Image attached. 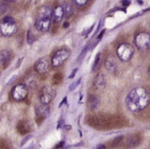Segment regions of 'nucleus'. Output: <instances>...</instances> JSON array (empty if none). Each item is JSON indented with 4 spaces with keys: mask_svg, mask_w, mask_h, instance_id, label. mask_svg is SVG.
<instances>
[{
    "mask_svg": "<svg viewBox=\"0 0 150 149\" xmlns=\"http://www.w3.org/2000/svg\"><path fill=\"white\" fill-rule=\"evenodd\" d=\"M150 94L144 87H136L130 91L126 97V105L132 112H140L149 105Z\"/></svg>",
    "mask_w": 150,
    "mask_h": 149,
    "instance_id": "f257e3e1",
    "label": "nucleus"
},
{
    "mask_svg": "<svg viewBox=\"0 0 150 149\" xmlns=\"http://www.w3.org/2000/svg\"><path fill=\"white\" fill-rule=\"evenodd\" d=\"M17 25L11 16H5L0 20V33L4 37H11L16 32Z\"/></svg>",
    "mask_w": 150,
    "mask_h": 149,
    "instance_id": "f03ea898",
    "label": "nucleus"
},
{
    "mask_svg": "<svg viewBox=\"0 0 150 149\" xmlns=\"http://www.w3.org/2000/svg\"><path fill=\"white\" fill-rule=\"evenodd\" d=\"M134 54V48L127 43H122L117 48V55L121 61L127 62L132 58Z\"/></svg>",
    "mask_w": 150,
    "mask_h": 149,
    "instance_id": "7ed1b4c3",
    "label": "nucleus"
},
{
    "mask_svg": "<svg viewBox=\"0 0 150 149\" xmlns=\"http://www.w3.org/2000/svg\"><path fill=\"white\" fill-rule=\"evenodd\" d=\"M71 54V52L69 49H60L57 52L54 54L51 60V63H52L53 66L54 67H58L60 66L63 64L67 59L69 58Z\"/></svg>",
    "mask_w": 150,
    "mask_h": 149,
    "instance_id": "20e7f679",
    "label": "nucleus"
},
{
    "mask_svg": "<svg viewBox=\"0 0 150 149\" xmlns=\"http://www.w3.org/2000/svg\"><path fill=\"white\" fill-rule=\"evenodd\" d=\"M28 93V87L25 84L21 83L15 86L11 90V97L16 101H21L25 100Z\"/></svg>",
    "mask_w": 150,
    "mask_h": 149,
    "instance_id": "39448f33",
    "label": "nucleus"
},
{
    "mask_svg": "<svg viewBox=\"0 0 150 149\" xmlns=\"http://www.w3.org/2000/svg\"><path fill=\"white\" fill-rule=\"evenodd\" d=\"M134 42L139 49H149L150 45V34L145 32H140L135 37Z\"/></svg>",
    "mask_w": 150,
    "mask_h": 149,
    "instance_id": "423d86ee",
    "label": "nucleus"
},
{
    "mask_svg": "<svg viewBox=\"0 0 150 149\" xmlns=\"http://www.w3.org/2000/svg\"><path fill=\"white\" fill-rule=\"evenodd\" d=\"M56 91L53 87L47 85L45 86L41 91L40 93V101L42 104L48 105L52 101V99L55 97Z\"/></svg>",
    "mask_w": 150,
    "mask_h": 149,
    "instance_id": "0eeeda50",
    "label": "nucleus"
},
{
    "mask_svg": "<svg viewBox=\"0 0 150 149\" xmlns=\"http://www.w3.org/2000/svg\"><path fill=\"white\" fill-rule=\"evenodd\" d=\"M35 112L36 115H37V117H36V121L38 124H41V122H42V121L45 120V118L49 116L50 109V107L48 105L41 104L36 106Z\"/></svg>",
    "mask_w": 150,
    "mask_h": 149,
    "instance_id": "6e6552de",
    "label": "nucleus"
},
{
    "mask_svg": "<svg viewBox=\"0 0 150 149\" xmlns=\"http://www.w3.org/2000/svg\"><path fill=\"white\" fill-rule=\"evenodd\" d=\"M51 17H37L35 22V28L41 32H46L51 27Z\"/></svg>",
    "mask_w": 150,
    "mask_h": 149,
    "instance_id": "1a4fd4ad",
    "label": "nucleus"
},
{
    "mask_svg": "<svg viewBox=\"0 0 150 149\" xmlns=\"http://www.w3.org/2000/svg\"><path fill=\"white\" fill-rule=\"evenodd\" d=\"M34 69L41 75H44L50 70V61L47 58H42L38 60L34 64Z\"/></svg>",
    "mask_w": 150,
    "mask_h": 149,
    "instance_id": "9d476101",
    "label": "nucleus"
},
{
    "mask_svg": "<svg viewBox=\"0 0 150 149\" xmlns=\"http://www.w3.org/2000/svg\"><path fill=\"white\" fill-rule=\"evenodd\" d=\"M64 17V11H63V6H57L54 7V9L52 10L51 14V20L54 23H58L62 20V19Z\"/></svg>",
    "mask_w": 150,
    "mask_h": 149,
    "instance_id": "9b49d317",
    "label": "nucleus"
},
{
    "mask_svg": "<svg viewBox=\"0 0 150 149\" xmlns=\"http://www.w3.org/2000/svg\"><path fill=\"white\" fill-rule=\"evenodd\" d=\"M10 59L11 55L9 51H7V49H4L0 51V65L3 66L4 69L8 66Z\"/></svg>",
    "mask_w": 150,
    "mask_h": 149,
    "instance_id": "f8f14e48",
    "label": "nucleus"
},
{
    "mask_svg": "<svg viewBox=\"0 0 150 149\" xmlns=\"http://www.w3.org/2000/svg\"><path fill=\"white\" fill-rule=\"evenodd\" d=\"M106 83V80L105 77L104 76V75L102 74H98L97 76L94 78L93 80V85H94L98 89H101L104 88Z\"/></svg>",
    "mask_w": 150,
    "mask_h": 149,
    "instance_id": "ddd939ff",
    "label": "nucleus"
},
{
    "mask_svg": "<svg viewBox=\"0 0 150 149\" xmlns=\"http://www.w3.org/2000/svg\"><path fill=\"white\" fill-rule=\"evenodd\" d=\"M105 68L110 72H115V71L117 70V67H118L116 60L111 56H109L108 58L106 59L105 62Z\"/></svg>",
    "mask_w": 150,
    "mask_h": 149,
    "instance_id": "4468645a",
    "label": "nucleus"
},
{
    "mask_svg": "<svg viewBox=\"0 0 150 149\" xmlns=\"http://www.w3.org/2000/svg\"><path fill=\"white\" fill-rule=\"evenodd\" d=\"M88 104L92 109H97L100 104V100L98 97H96L93 94H90L88 97Z\"/></svg>",
    "mask_w": 150,
    "mask_h": 149,
    "instance_id": "2eb2a0df",
    "label": "nucleus"
},
{
    "mask_svg": "<svg viewBox=\"0 0 150 149\" xmlns=\"http://www.w3.org/2000/svg\"><path fill=\"white\" fill-rule=\"evenodd\" d=\"M140 142V139L137 135H132L130 136L128 139H127V145L128 148H136V146L139 145Z\"/></svg>",
    "mask_w": 150,
    "mask_h": 149,
    "instance_id": "dca6fc26",
    "label": "nucleus"
},
{
    "mask_svg": "<svg viewBox=\"0 0 150 149\" xmlns=\"http://www.w3.org/2000/svg\"><path fill=\"white\" fill-rule=\"evenodd\" d=\"M17 129L19 132L21 133V135H24V134H26L27 132H28V123L25 121H21L17 125Z\"/></svg>",
    "mask_w": 150,
    "mask_h": 149,
    "instance_id": "f3484780",
    "label": "nucleus"
},
{
    "mask_svg": "<svg viewBox=\"0 0 150 149\" xmlns=\"http://www.w3.org/2000/svg\"><path fill=\"white\" fill-rule=\"evenodd\" d=\"M63 11H64V18H68L73 13V8L70 4H64L63 5Z\"/></svg>",
    "mask_w": 150,
    "mask_h": 149,
    "instance_id": "a211bd4d",
    "label": "nucleus"
},
{
    "mask_svg": "<svg viewBox=\"0 0 150 149\" xmlns=\"http://www.w3.org/2000/svg\"><path fill=\"white\" fill-rule=\"evenodd\" d=\"M88 49V45H86V46L82 49V51H81V53L80 54V55H79V57H78V59H77V62H78V63H80V62H81V61L84 59V56L86 55V54H87Z\"/></svg>",
    "mask_w": 150,
    "mask_h": 149,
    "instance_id": "6ab92c4d",
    "label": "nucleus"
},
{
    "mask_svg": "<svg viewBox=\"0 0 150 149\" xmlns=\"http://www.w3.org/2000/svg\"><path fill=\"white\" fill-rule=\"evenodd\" d=\"M63 74L61 73H56L53 76V82L54 83H59L63 80Z\"/></svg>",
    "mask_w": 150,
    "mask_h": 149,
    "instance_id": "aec40b11",
    "label": "nucleus"
},
{
    "mask_svg": "<svg viewBox=\"0 0 150 149\" xmlns=\"http://www.w3.org/2000/svg\"><path fill=\"white\" fill-rule=\"evenodd\" d=\"M35 41V37L33 34L31 30H28V33H27V42H28L29 45H32Z\"/></svg>",
    "mask_w": 150,
    "mask_h": 149,
    "instance_id": "412c9836",
    "label": "nucleus"
},
{
    "mask_svg": "<svg viewBox=\"0 0 150 149\" xmlns=\"http://www.w3.org/2000/svg\"><path fill=\"white\" fill-rule=\"evenodd\" d=\"M100 59H101V53H98L97 55H96V58H95L93 65V71H95L97 69V67H98V65H99V63H100Z\"/></svg>",
    "mask_w": 150,
    "mask_h": 149,
    "instance_id": "4be33fe9",
    "label": "nucleus"
},
{
    "mask_svg": "<svg viewBox=\"0 0 150 149\" xmlns=\"http://www.w3.org/2000/svg\"><path fill=\"white\" fill-rule=\"evenodd\" d=\"M73 3L78 7H84L88 4V0H74Z\"/></svg>",
    "mask_w": 150,
    "mask_h": 149,
    "instance_id": "5701e85b",
    "label": "nucleus"
},
{
    "mask_svg": "<svg viewBox=\"0 0 150 149\" xmlns=\"http://www.w3.org/2000/svg\"><path fill=\"white\" fill-rule=\"evenodd\" d=\"M80 81H81V78H79V80H77V81H76V82H74V83H71V84L70 85V87H69V91L74 90L76 88H77V87L79 86L80 83Z\"/></svg>",
    "mask_w": 150,
    "mask_h": 149,
    "instance_id": "b1692460",
    "label": "nucleus"
},
{
    "mask_svg": "<svg viewBox=\"0 0 150 149\" xmlns=\"http://www.w3.org/2000/svg\"><path fill=\"white\" fill-rule=\"evenodd\" d=\"M122 139V136H119V137L115 138V139H114V141H113V146H114V147H116L117 145H119V143L121 142Z\"/></svg>",
    "mask_w": 150,
    "mask_h": 149,
    "instance_id": "393cba45",
    "label": "nucleus"
},
{
    "mask_svg": "<svg viewBox=\"0 0 150 149\" xmlns=\"http://www.w3.org/2000/svg\"><path fill=\"white\" fill-rule=\"evenodd\" d=\"M32 137H33V135H27V136L25 137V139H23V140H22V142H21V147H22V146L24 145V144H25V143H26V142L28 141V139H31Z\"/></svg>",
    "mask_w": 150,
    "mask_h": 149,
    "instance_id": "a878e982",
    "label": "nucleus"
},
{
    "mask_svg": "<svg viewBox=\"0 0 150 149\" xmlns=\"http://www.w3.org/2000/svg\"><path fill=\"white\" fill-rule=\"evenodd\" d=\"M93 27H94V25H92L90 28H88V29H86L85 31L83 32H82V35H84V36H87V35L88 34V33H89L91 31H92V29L93 28Z\"/></svg>",
    "mask_w": 150,
    "mask_h": 149,
    "instance_id": "bb28decb",
    "label": "nucleus"
},
{
    "mask_svg": "<svg viewBox=\"0 0 150 149\" xmlns=\"http://www.w3.org/2000/svg\"><path fill=\"white\" fill-rule=\"evenodd\" d=\"M7 10V6L5 4H0V13H4Z\"/></svg>",
    "mask_w": 150,
    "mask_h": 149,
    "instance_id": "cd10ccee",
    "label": "nucleus"
},
{
    "mask_svg": "<svg viewBox=\"0 0 150 149\" xmlns=\"http://www.w3.org/2000/svg\"><path fill=\"white\" fill-rule=\"evenodd\" d=\"M77 71H78V68H75V69H73L72 72H71V74L70 75V76H69V79H73L74 77H75V76H76V74Z\"/></svg>",
    "mask_w": 150,
    "mask_h": 149,
    "instance_id": "c85d7f7f",
    "label": "nucleus"
},
{
    "mask_svg": "<svg viewBox=\"0 0 150 149\" xmlns=\"http://www.w3.org/2000/svg\"><path fill=\"white\" fill-rule=\"evenodd\" d=\"M16 78H17V76H16V75H14L11 78L10 80L8 81V83H7V84L9 85V84H11V83H13V81H15V80H16Z\"/></svg>",
    "mask_w": 150,
    "mask_h": 149,
    "instance_id": "c756f323",
    "label": "nucleus"
},
{
    "mask_svg": "<svg viewBox=\"0 0 150 149\" xmlns=\"http://www.w3.org/2000/svg\"><path fill=\"white\" fill-rule=\"evenodd\" d=\"M63 145H64V141H61V142L58 144L57 146H55V149H59V148H63Z\"/></svg>",
    "mask_w": 150,
    "mask_h": 149,
    "instance_id": "7c9ffc66",
    "label": "nucleus"
},
{
    "mask_svg": "<svg viewBox=\"0 0 150 149\" xmlns=\"http://www.w3.org/2000/svg\"><path fill=\"white\" fill-rule=\"evenodd\" d=\"M121 4H122V6L127 7V6H129L130 4H131V1H122Z\"/></svg>",
    "mask_w": 150,
    "mask_h": 149,
    "instance_id": "2f4dec72",
    "label": "nucleus"
},
{
    "mask_svg": "<svg viewBox=\"0 0 150 149\" xmlns=\"http://www.w3.org/2000/svg\"><path fill=\"white\" fill-rule=\"evenodd\" d=\"M67 97H65L64 98H63V100L62 101H61V103L59 104V107H61L62 105H63V104H66L67 103Z\"/></svg>",
    "mask_w": 150,
    "mask_h": 149,
    "instance_id": "473e14b6",
    "label": "nucleus"
},
{
    "mask_svg": "<svg viewBox=\"0 0 150 149\" xmlns=\"http://www.w3.org/2000/svg\"><path fill=\"white\" fill-rule=\"evenodd\" d=\"M104 33H105V29H103V30H102V31H101V32L98 34V39H101V37H102V36H103V34H104Z\"/></svg>",
    "mask_w": 150,
    "mask_h": 149,
    "instance_id": "72a5a7b5",
    "label": "nucleus"
},
{
    "mask_svg": "<svg viewBox=\"0 0 150 149\" xmlns=\"http://www.w3.org/2000/svg\"><path fill=\"white\" fill-rule=\"evenodd\" d=\"M101 22H102V21H101V20H100V22H99V25H98V28H97V31H96V33L100 31V28H101Z\"/></svg>",
    "mask_w": 150,
    "mask_h": 149,
    "instance_id": "f704fd0d",
    "label": "nucleus"
},
{
    "mask_svg": "<svg viewBox=\"0 0 150 149\" xmlns=\"http://www.w3.org/2000/svg\"><path fill=\"white\" fill-rule=\"evenodd\" d=\"M69 27V23L67 22V21H66V22H64V24H63V28H67Z\"/></svg>",
    "mask_w": 150,
    "mask_h": 149,
    "instance_id": "c9c22d12",
    "label": "nucleus"
},
{
    "mask_svg": "<svg viewBox=\"0 0 150 149\" xmlns=\"http://www.w3.org/2000/svg\"><path fill=\"white\" fill-rule=\"evenodd\" d=\"M96 149H105V147L104 145H99Z\"/></svg>",
    "mask_w": 150,
    "mask_h": 149,
    "instance_id": "e433bc0d",
    "label": "nucleus"
},
{
    "mask_svg": "<svg viewBox=\"0 0 150 149\" xmlns=\"http://www.w3.org/2000/svg\"><path fill=\"white\" fill-rule=\"evenodd\" d=\"M23 59H24L22 58V59H21L20 60H19V61H18V64L16 65V67H19V66H20V65L21 64V62H22V60H23Z\"/></svg>",
    "mask_w": 150,
    "mask_h": 149,
    "instance_id": "4c0bfd02",
    "label": "nucleus"
},
{
    "mask_svg": "<svg viewBox=\"0 0 150 149\" xmlns=\"http://www.w3.org/2000/svg\"><path fill=\"white\" fill-rule=\"evenodd\" d=\"M33 144H31V145L29 146L28 148H27L26 149H33Z\"/></svg>",
    "mask_w": 150,
    "mask_h": 149,
    "instance_id": "58836bf2",
    "label": "nucleus"
},
{
    "mask_svg": "<svg viewBox=\"0 0 150 149\" xmlns=\"http://www.w3.org/2000/svg\"><path fill=\"white\" fill-rule=\"evenodd\" d=\"M138 3L140 4V5H142V4H143V1H138Z\"/></svg>",
    "mask_w": 150,
    "mask_h": 149,
    "instance_id": "ea45409f",
    "label": "nucleus"
},
{
    "mask_svg": "<svg viewBox=\"0 0 150 149\" xmlns=\"http://www.w3.org/2000/svg\"><path fill=\"white\" fill-rule=\"evenodd\" d=\"M70 147L71 146H67L66 148H64V149H70Z\"/></svg>",
    "mask_w": 150,
    "mask_h": 149,
    "instance_id": "a19ab883",
    "label": "nucleus"
},
{
    "mask_svg": "<svg viewBox=\"0 0 150 149\" xmlns=\"http://www.w3.org/2000/svg\"><path fill=\"white\" fill-rule=\"evenodd\" d=\"M148 73H149V75L150 76V67L149 68V70H148Z\"/></svg>",
    "mask_w": 150,
    "mask_h": 149,
    "instance_id": "79ce46f5",
    "label": "nucleus"
},
{
    "mask_svg": "<svg viewBox=\"0 0 150 149\" xmlns=\"http://www.w3.org/2000/svg\"><path fill=\"white\" fill-rule=\"evenodd\" d=\"M149 49H150V45H149Z\"/></svg>",
    "mask_w": 150,
    "mask_h": 149,
    "instance_id": "37998d69",
    "label": "nucleus"
}]
</instances>
